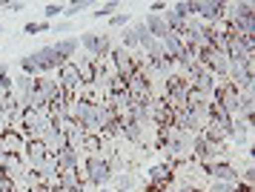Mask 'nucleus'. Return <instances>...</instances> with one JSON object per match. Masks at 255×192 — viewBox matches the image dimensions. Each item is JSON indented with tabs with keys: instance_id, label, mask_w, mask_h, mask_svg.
<instances>
[{
	"instance_id": "nucleus-1",
	"label": "nucleus",
	"mask_w": 255,
	"mask_h": 192,
	"mask_svg": "<svg viewBox=\"0 0 255 192\" xmlns=\"http://www.w3.org/2000/svg\"><path fill=\"white\" fill-rule=\"evenodd\" d=\"M83 172H86V184L95 187V190H104V187L112 184V170L106 164V155H86Z\"/></svg>"
},
{
	"instance_id": "nucleus-2",
	"label": "nucleus",
	"mask_w": 255,
	"mask_h": 192,
	"mask_svg": "<svg viewBox=\"0 0 255 192\" xmlns=\"http://www.w3.org/2000/svg\"><path fill=\"white\" fill-rule=\"evenodd\" d=\"M78 43L89 52V57H95V60H104V57H109V52H112V40H109V34L104 32H83L81 37H78Z\"/></svg>"
},
{
	"instance_id": "nucleus-3",
	"label": "nucleus",
	"mask_w": 255,
	"mask_h": 192,
	"mask_svg": "<svg viewBox=\"0 0 255 192\" xmlns=\"http://www.w3.org/2000/svg\"><path fill=\"white\" fill-rule=\"evenodd\" d=\"M58 86L63 92H69L72 98L78 95V89H81V72H78V63L75 60H66V63H60L58 66Z\"/></svg>"
},
{
	"instance_id": "nucleus-4",
	"label": "nucleus",
	"mask_w": 255,
	"mask_h": 192,
	"mask_svg": "<svg viewBox=\"0 0 255 192\" xmlns=\"http://www.w3.org/2000/svg\"><path fill=\"white\" fill-rule=\"evenodd\" d=\"M109 57H112V69H115V75L118 78H124V80H129L132 75H135V69H138V60L129 55L127 49H112L109 52Z\"/></svg>"
},
{
	"instance_id": "nucleus-5",
	"label": "nucleus",
	"mask_w": 255,
	"mask_h": 192,
	"mask_svg": "<svg viewBox=\"0 0 255 192\" xmlns=\"http://www.w3.org/2000/svg\"><path fill=\"white\" fill-rule=\"evenodd\" d=\"M204 175H209L212 181H230V184H241V170H235L232 164L227 161H215V164H209V167H201Z\"/></svg>"
},
{
	"instance_id": "nucleus-6",
	"label": "nucleus",
	"mask_w": 255,
	"mask_h": 192,
	"mask_svg": "<svg viewBox=\"0 0 255 192\" xmlns=\"http://www.w3.org/2000/svg\"><path fill=\"white\" fill-rule=\"evenodd\" d=\"M172 178H175L172 164H158V167H152L149 175H146V181H149V187H152L155 192L169 190V187H172Z\"/></svg>"
},
{
	"instance_id": "nucleus-7",
	"label": "nucleus",
	"mask_w": 255,
	"mask_h": 192,
	"mask_svg": "<svg viewBox=\"0 0 255 192\" xmlns=\"http://www.w3.org/2000/svg\"><path fill=\"white\" fill-rule=\"evenodd\" d=\"M49 158L46 147L40 144V141H26L23 152H20V161H23V167H29V170H37L43 161Z\"/></svg>"
},
{
	"instance_id": "nucleus-8",
	"label": "nucleus",
	"mask_w": 255,
	"mask_h": 192,
	"mask_svg": "<svg viewBox=\"0 0 255 192\" xmlns=\"http://www.w3.org/2000/svg\"><path fill=\"white\" fill-rule=\"evenodd\" d=\"M32 55H35V60H37L40 75H52V72H58V66L63 63L52 46H40V49H37V52H32Z\"/></svg>"
},
{
	"instance_id": "nucleus-9",
	"label": "nucleus",
	"mask_w": 255,
	"mask_h": 192,
	"mask_svg": "<svg viewBox=\"0 0 255 192\" xmlns=\"http://www.w3.org/2000/svg\"><path fill=\"white\" fill-rule=\"evenodd\" d=\"M26 147V138L17 132V129H3L0 132V152L6 155H20Z\"/></svg>"
},
{
	"instance_id": "nucleus-10",
	"label": "nucleus",
	"mask_w": 255,
	"mask_h": 192,
	"mask_svg": "<svg viewBox=\"0 0 255 192\" xmlns=\"http://www.w3.org/2000/svg\"><path fill=\"white\" fill-rule=\"evenodd\" d=\"M60 86H58V80L52 78V75H40V78H35V92L46 101V106H49V101L55 98V92H58Z\"/></svg>"
},
{
	"instance_id": "nucleus-11",
	"label": "nucleus",
	"mask_w": 255,
	"mask_h": 192,
	"mask_svg": "<svg viewBox=\"0 0 255 192\" xmlns=\"http://www.w3.org/2000/svg\"><path fill=\"white\" fill-rule=\"evenodd\" d=\"M143 26H146V32H149L155 40H163V37L169 34V26L163 23L161 14H146V17H143Z\"/></svg>"
},
{
	"instance_id": "nucleus-12",
	"label": "nucleus",
	"mask_w": 255,
	"mask_h": 192,
	"mask_svg": "<svg viewBox=\"0 0 255 192\" xmlns=\"http://www.w3.org/2000/svg\"><path fill=\"white\" fill-rule=\"evenodd\" d=\"M55 164H58V170H78L81 167V152L78 149H60L58 155H55Z\"/></svg>"
},
{
	"instance_id": "nucleus-13",
	"label": "nucleus",
	"mask_w": 255,
	"mask_h": 192,
	"mask_svg": "<svg viewBox=\"0 0 255 192\" xmlns=\"http://www.w3.org/2000/svg\"><path fill=\"white\" fill-rule=\"evenodd\" d=\"M78 37H63V40H58V43H52V49L58 52V57L66 63V60H72L75 57V52H78Z\"/></svg>"
},
{
	"instance_id": "nucleus-14",
	"label": "nucleus",
	"mask_w": 255,
	"mask_h": 192,
	"mask_svg": "<svg viewBox=\"0 0 255 192\" xmlns=\"http://www.w3.org/2000/svg\"><path fill=\"white\" fill-rule=\"evenodd\" d=\"M112 184L118 187V190H112V192H132L135 184H138V175H132V172H118V175H112Z\"/></svg>"
},
{
	"instance_id": "nucleus-15",
	"label": "nucleus",
	"mask_w": 255,
	"mask_h": 192,
	"mask_svg": "<svg viewBox=\"0 0 255 192\" xmlns=\"http://www.w3.org/2000/svg\"><path fill=\"white\" fill-rule=\"evenodd\" d=\"M132 32H135V40H138V46L143 49V52H146V49H149V46L155 43V37H152V34L146 32V26H143V20H140V23H135V26H132Z\"/></svg>"
},
{
	"instance_id": "nucleus-16",
	"label": "nucleus",
	"mask_w": 255,
	"mask_h": 192,
	"mask_svg": "<svg viewBox=\"0 0 255 192\" xmlns=\"http://www.w3.org/2000/svg\"><path fill=\"white\" fill-rule=\"evenodd\" d=\"M17 66H20V75H29V78H40V69H37L35 55H23L20 60H17Z\"/></svg>"
},
{
	"instance_id": "nucleus-17",
	"label": "nucleus",
	"mask_w": 255,
	"mask_h": 192,
	"mask_svg": "<svg viewBox=\"0 0 255 192\" xmlns=\"http://www.w3.org/2000/svg\"><path fill=\"white\" fill-rule=\"evenodd\" d=\"M35 89V78H29V75H17V78H14V95H17V98H20V95H29V92Z\"/></svg>"
},
{
	"instance_id": "nucleus-18",
	"label": "nucleus",
	"mask_w": 255,
	"mask_h": 192,
	"mask_svg": "<svg viewBox=\"0 0 255 192\" xmlns=\"http://www.w3.org/2000/svg\"><path fill=\"white\" fill-rule=\"evenodd\" d=\"M118 9H124V3L109 0V3H101V6H98V11H92V17H112V14H118Z\"/></svg>"
},
{
	"instance_id": "nucleus-19",
	"label": "nucleus",
	"mask_w": 255,
	"mask_h": 192,
	"mask_svg": "<svg viewBox=\"0 0 255 192\" xmlns=\"http://www.w3.org/2000/svg\"><path fill=\"white\" fill-rule=\"evenodd\" d=\"M89 6H92L89 0H72V3H66V6H63V14H66V17H75V14L86 11Z\"/></svg>"
},
{
	"instance_id": "nucleus-20",
	"label": "nucleus",
	"mask_w": 255,
	"mask_h": 192,
	"mask_svg": "<svg viewBox=\"0 0 255 192\" xmlns=\"http://www.w3.org/2000/svg\"><path fill=\"white\" fill-rule=\"evenodd\" d=\"M121 49H138V40H135V32H132V26L127 29H121Z\"/></svg>"
},
{
	"instance_id": "nucleus-21",
	"label": "nucleus",
	"mask_w": 255,
	"mask_h": 192,
	"mask_svg": "<svg viewBox=\"0 0 255 192\" xmlns=\"http://www.w3.org/2000/svg\"><path fill=\"white\" fill-rule=\"evenodd\" d=\"M129 20H132V17H129V11H118V14L109 17V29H127Z\"/></svg>"
},
{
	"instance_id": "nucleus-22",
	"label": "nucleus",
	"mask_w": 255,
	"mask_h": 192,
	"mask_svg": "<svg viewBox=\"0 0 255 192\" xmlns=\"http://www.w3.org/2000/svg\"><path fill=\"white\" fill-rule=\"evenodd\" d=\"M49 29H52V23H49V20H37V23H26V26H23V32H26V34L49 32Z\"/></svg>"
},
{
	"instance_id": "nucleus-23",
	"label": "nucleus",
	"mask_w": 255,
	"mask_h": 192,
	"mask_svg": "<svg viewBox=\"0 0 255 192\" xmlns=\"http://www.w3.org/2000/svg\"><path fill=\"white\" fill-rule=\"evenodd\" d=\"M63 6H66V3H46V9H43V14H46V20L52 23L55 17H58V14H63Z\"/></svg>"
},
{
	"instance_id": "nucleus-24",
	"label": "nucleus",
	"mask_w": 255,
	"mask_h": 192,
	"mask_svg": "<svg viewBox=\"0 0 255 192\" xmlns=\"http://www.w3.org/2000/svg\"><path fill=\"white\" fill-rule=\"evenodd\" d=\"M235 187H238V184H230V181H212L209 192H235Z\"/></svg>"
},
{
	"instance_id": "nucleus-25",
	"label": "nucleus",
	"mask_w": 255,
	"mask_h": 192,
	"mask_svg": "<svg viewBox=\"0 0 255 192\" xmlns=\"http://www.w3.org/2000/svg\"><path fill=\"white\" fill-rule=\"evenodd\" d=\"M3 9L12 11V14H17V11L26 9V3H23V0H3Z\"/></svg>"
},
{
	"instance_id": "nucleus-26",
	"label": "nucleus",
	"mask_w": 255,
	"mask_h": 192,
	"mask_svg": "<svg viewBox=\"0 0 255 192\" xmlns=\"http://www.w3.org/2000/svg\"><path fill=\"white\" fill-rule=\"evenodd\" d=\"M52 32H55V34H66V32H72V20H60V23H55V26H52Z\"/></svg>"
},
{
	"instance_id": "nucleus-27",
	"label": "nucleus",
	"mask_w": 255,
	"mask_h": 192,
	"mask_svg": "<svg viewBox=\"0 0 255 192\" xmlns=\"http://www.w3.org/2000/svg\"><path fill=\"white\" fill-rule=\"evenodd\" d=\"M166 6H169V3H163V0H155V3H149V14H163V11H166Z\"/></svg>"
},
{
	"instance_id": "nucleus-28",
	"label": "nucleus",
	"mask_w": 255,
	"mask_h": 192,
	"mask_svg": "<svg viewBox=\"0 0 255 192\" xmlns=\"http://www.w3.org/2000/svg\"><path fill=\"white\" fill-rule=\"evenodd\" d=\"M6 75H9V66H6V63H0V80L6 78Z\"/></svg>"
},
{
	"instance_id": "nucleus-29",
	"label": "nucleus",
	"mask_w": 255,
	"mask_h": 192,
	"mask_svg": "<svg viewBox=\"0 0 255 192\" xmlns=\"http://www.w3.org/2000/svg\"><path fill=\"white\" fill-rule=\"evenodd\" d=\"M3 161H6V152H0V167H3Z\"/></svg>"
},
{
	"instance_id": "nucleus-30",
	"label": "nucleus",
	"mask_w": 255,
	"mask_h": 192,
	"mask_svg": "<svg viewBox=\"0 0 255 192\" xmlns=\"http://www.w3.org/2000/svg\"><path fill=\"white\" fill-rule=\"evenodd\" d=\"M95 192H112V190H109V187H104V190H95Z\"/></svg>"
},
{
	"instance_id": "nucleus-31",
	"label": "nucleus",
	"mask_w": 255,
	"mask_h": 192,
	"mask_svg": "<svg viewBox=\"0 0 255 192\" xmlns=\"http://www.w3.org/2000/svg\"><path fill=\"white\" fill-rule=\"evenodd\" d=\"M0 34H3V26H0Z\"/></svg>"
}]
</instances>
